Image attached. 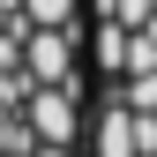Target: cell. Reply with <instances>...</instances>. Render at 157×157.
<instances>
[{
  "mask_svg": "<svg viewBox=\"0 0 157 157\" xmlns=\"http://www.w3.org/2000/svg\"><path fill=\"white\" fill-rule=\"evenodd\" d=\"M23 120L37 127V142H52V150H82V142H90L82 82H67V90H37L30 105H23Z\"/></svg>",
  "mask_w": 157,
  "mask_h": 157,
  "instance_id": "6da1fadb",
  "label": "cell"
},
{
  "mask_svg": "<svg viewBox=\"0 0 157 157\" xmlns=\"http://www.w3.org/2000/svg\"><path fill=\"white\" fill-rule=\"evenodd\" d=\"M30 30H82V0H23Z\"/></svg>",
  "mask_w": 157,
  "mask_h": 157,
  "instance_id": "7a4b0ae2",
  "label": "cell"
},
{
  "mask_svg": "<svg viewBox=\"0 0 157 157\" xmlns=\"http://www.w3.org/2000/svg\"><path fill=\"white\" fill-rule=\"evenodd\" d=\"M0 23H15V15H0Z\"/></svg>",
  "mask_w": 157,
  "mask_h": 157,
  "instance_id": "3957f363",
  "label": "cell"
}]
</instances>
